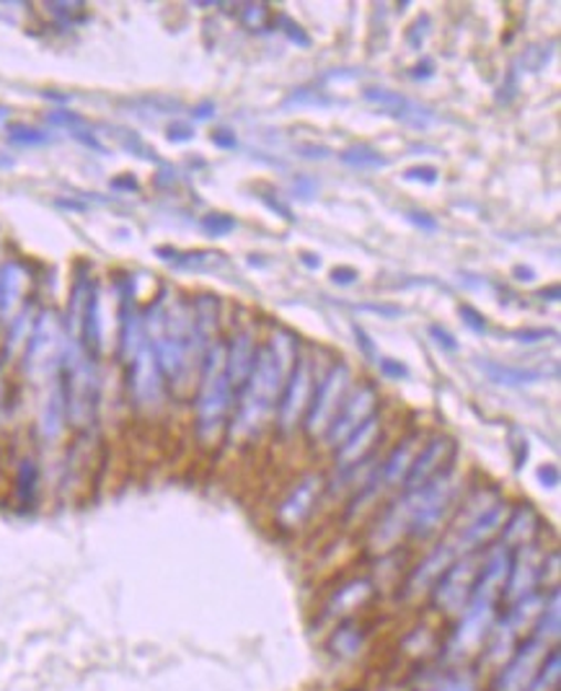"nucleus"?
Masks as SVG:
<instances>
[{
    "label": "nucleus",
    "mask_w": 561,
    "mask_h": 691,
    "mask_svg": "<svg viewBox=\"0 0 561 691\" xmlns=\"http://www.w3.org/2000/svg\"><path fill=\"white\" fill-rule=\"evenodd\" d=\"M350 391H352L350 368H347V363L342 360L334 363V366L321 376V381L316 384L308 412L303 417V430H306V436L310 440L318 438L324 440L326 430H329L331 420L337 417L339 407L345 405V399L350 397Z\"/></svg>",
    "instance_id": "obj_9"
},
{
    "label": "nucleus",
    "mask_w": 561,
    "mask_h": 691,
    "mask_svg": "<svg viewBox=\"0 0 561 691\" xmlns=\"http://www.w3.org/2000/svg\"><path fill=\"white\" fill-rule=\"evenodd\" d=\"M347 691H362V689H347Z\"/></svg>",
    "instance_id": "obj_62"
},
{
    "label": "nucleus",
    "mask_w": 561,
    "mask_h": 691,
    "mask_svg": "<svg viewBox=\"0 0 561 691\" xmlns=\"http://www.w3.org/2000/svg\"><path fill=\"white\" fill-rule=\"evenodd\" d=\"M47 123L57 125V127H65V130L71 133V130H75V127L83 125V117H78V114L71 112V109H57V112H50Z\"/></svg>",
    "instance_id": "obj_38"
},
{
    "label": "nucleus",
    "mask_w": 561,
    "mask_h": 691,
    "mask_svg": "<svg viewBox=\"0 0 561 691\" xmlns=\"http://www.w3.org/2000/svg\"><path fill=\"white\" fill-rule=\"evenodd\" d=\"M267 17H269V9L264 3H256V6L252 3V6H246V9H244V21L252 29L267 24Z\"/></svg>",
    "instance_id": "obj_43"
},
{
    "label": "nucleus",
    "mask_w": 561,
    "mask_h": 691,
    "mask_svg": "<svg viewBox=\"0 0 561 691\" xmlns=\"http://www.w3.org/2000/svg\"><path fill=\"white\" fill-rule=\"evenodd\" d=\"M277 24L283 27V34L287 36V40H290L293 44H298V48H303V50H308L310 48V36L306 34V29H303L298 21H293L290 17H279L277 19Z\"/></svg>",
    "instance_id": "obj_35"
},
{
    "label": "nucleus",
    "mask_w": 561,
    "mask_h": 691,
    "mask_svg": "<svg viewBox=\"0 0 561 691\" xmlns=\"http://www.w3.org/2000/svg\"><path fill=\"white\" fill-rule=\"evenodd\" d=\"M510 569V549L491 544L484 552V562L479 578L474 583L472 598L464 606V611L456 617L453 632L445 642V658L453 663H466L476 658L487 642V637L499 617V604H502V590Z\"/></svg>",
    "instance_id": "obj_3"
},
{
    "label": "nucleus",
    "mask_w": 561,
    "mask_h": 691,
    "mask_svg": "<svg viewBox=\"0 0 561 691\" xmlns=\"http://www.w3.org/2000/svg\"><path fill=\"white\" fill-rule=\"evenodd\" d=\"M375 580L368 578V575H358V578L345 580L334 594L326 598L321 617L318 621L321 625H342L347 619H354V614L366 609V606L375 598Z\"/></svg>",
    "instance_id": "obj_17"
},
{
    "label": "nucleus",
    "mask_w": 561,
    "mask_h": 691,
    "mask_svg": "<svg viewBox=\"0 0 561 691\" xmlns=\"http://www.w3.org/2000/svg\"><path fill=\"white\" fill-rule=\"evenodd\" d=\"M194 138V127L187 123H173L169 125V140L171 143H189Z\"/></svg>",
    "instance_id": "obj_47"
},
{
    "label": "nucleus",
    "mask_w": 561,
    "mask_h": 691,
    "mask_svg": "<svg viewBox=\"0 0 561 691\" xmlns=\"http://www.w3.org/2000/svg\"><path fill=\"white\" fill-rule=\"evenodd\" d=\"M543 598L546 590H538V594H530L520 598V601L507 604L505 611H499L495 627H491L487 642H484L479 652L481 666H487L495 673L512 656V650L533 632L538 614L543 609Z\"/></svg>",
    "instance_id": "obj_6"
},
{
    "label": "nucleus",
    "mask_w": 561,
    "mask_h": 691,
    "mask_svg": "<svg viewBox=\"0 0 561 691\" xmlns=\"http://www.w3.org/2000/svg\"><path fill=\"white\" fill-rule=\"evenodd\" d=\"M300 150L306 158H326L329 156V148H324V146H300Z\"/></svg>",
    "instance_id": "obj_57"
},
{
    "label": "nucleus",
    "mask_w": 561,
    "mask_h": 691,
    "mask_svg": "<svg viewBox=\"0 0 561 691\" xmlns=\"http://www.w3.org/2000/svg\"><path fill=\"white\" fill-rule=\"evenodd\" d=\"M125 368H127V391H130L135 409L142 415H156L158 409L163 407L166 391L169 389H166L163 374L161 368H158V360L148 342Z\"/></svg>",
    "instance_id": "obj_11"
},
{
    "label": "nucleus",
    "mask_w": 561,
    "mask_h": 691,
    "mask_svg": "<svg viewBox=\"0 0 561 691\" xmlns=\"http://www.w3.org/2000/svg\"><path fill=\"white\" fill-rule=\"evenodd\" d=\"M360 278V272L354 270V268H337V270H331V280L337 285H352L354 280Z\"/></svg>",
    "instance_id": "obj_50"
},
{
    "label": "nucleus",
    "mask_w": 561,
    "mask_h": 691,
    "mask_svg": "<svg viewBox=\"0 0 561 691\" xmlns=\"http://www.w3.org/2000/svg\"><path fill=\"white\" fill-rule=\"evenodd\" d=\"M378 366H381V374H383L385 378H393V381H401V378H409V368H406L401 360L381 358V360H378Z\"/></svg>",
    "instance_id": "obj_42"
},
{
    "label": "nucleus",
    "mask_w": 561,
    "mask_h": 691,
    "mask_svg": "<svg viewBox=\"0 0 561 691\" xmlns=\"http://www.w3.org/2000/svg\"><path fill=\"white\" fill-rule=\"evenodd\" d=\"M366 642H368L366 629H362L354 619H347V621H342V625L334 627V632L329 635V642H326V648H329L334 658L352 660V658L362 656V650H366Z\"/></svg>",
    "instance_id": "obj_25"
},
{
    "label": "nucleus",
    "mask_w": 561,
    "mask_h": 691,
    "mask_svg": "<svg viewBox=\"0 0 561 691\" xmlns=\"http://www.w3.org/2000/svg\"><path fill=\"white\" fill-rule=\"evenodd\" d=\"M437 177L440 174L435 166H414V169L406 171L409 181H422V185H435Z\"/></svg>",
    "instance_id": "obj_44"
},
{
    "label": "nucleus",
    "mask_w": 561,
    "mask_h": 691,
    "mask_svg": "<svg viewBox=\"0 0 561 691\" xmlns=\"http://www.w3.org/2000/svg\"><path fill=\"white\" fill-rule=\"evenodd\" d=\"M156 254L161 256L163 262H169L179 270L208 272V270L225 268V256L220 252H177V249H171V247H158Z\"/></svg>",
    "instance_id": "obj_28"
},
{
    "label": "nucleus",
    "mask_w": 561,
    "mask_h": 691,
    "mask_svg": "<svg viewBox=\"0 0 561 691\" xmlns=\"http://www.w3.org/2000/svg\"><path fill=\"white\" fill-rule=\"evenodd\" d=\"M538 295H541V299H543V301H559V295H561V291H559V285H551V287H543V291H541V293H538Z\"/></svg>",
    "instance_id": "obj_58"
},
{
    "label": "nucleus",
    "mask_w": 561,
    "mask_h": 691,
    "mask_svg": "<svg viewBox=\"0 0 561 691\" xmlns=\"http://www.w3.org/2000/svg\"><path fill=\"white\" fill-rule=\"evenodd\" d=\"M383 438V420L378 417V412L360 425L352 436H347L342 443L337 446V453H334V461H337L339 474H350L354 469L366 464L368 459H373L375 448Z\"/></svg>",
    "instance_id": "obj_19"
},
{
    "label": "nucleus",
    "mask_w": 561,
    "mask_h": 691,
    "mask_svg": "<svg viewBox=\"0 0 561 691\" xmlns=\"http://www.w3.org/2000/svg\"><path fill=\"white\" fill-rule=\"evenodd\" d=\"M40 464L34 456L19 459L17 474H13V498H17L19 507H34L36 495H40Z\"/></svg>",
    "instance_id": "obj_27"
},
{
    "label": "nucleus",
    "mask_w": 561,
    "mask_h": 691,
    "mask_svg": "<svg viewBox=\"0 0 561 691\" xmlns=\"http://www.w3.org/2000/svg\"><path fill=\"white\" fill-rule=\"evenodd\" d=\"M461 316H464V324L468 329H474L476 334L487 332V318H484L481 311H476L474 306H461Z\"/></svg>",
    "instance_id": "obj_40"
},
{
    "label": "nucleus",
    "mask_w": 561,
    "mask_h": 691,
    "mask_svg": "<svg viewBox=\"0 0 561 691\" xmlns=\"http://www.w3.org/2000/svg\"><path fill=\"white\" fill-rule=\"evenodd\" d=\"M456 453H458V446L451 436H443V432H437V436H430L420 446V451H416L414 461H412V469H409L404 488L401 490L412 492V490L424 488V484L432 482L435 477L447 472V469L456 464Z\"/></svg>",
    "instance_id": "obj_15"
},
{
    "label": "nucleus",
    "mask_w": 561,
    "mask_h": 691,
    "mask_svg": "<svg viewBox=\"0 0 561 691\" xmlns=\"http://www.w3.org/2000/svg\"><path fill=\"white\" fill-rule=\"evenodd\" d=\"M541 531H543V521L536 507L530 503H518V505H510V513H507V521L502 531H499L495 544L512 552V549H518V546L538 542Z\"/></svg>",
    "instance_id": "obj_20"
},
{
    "label": "nucleus",
    "mask_w": 561,
    "mask_h": 691,
    "mask_svg": "<svg viewBox=\"0 0 561 691\" xmlns=\"http://www.w3.org/2000/svg\"><path fill=\"white\" fill-rule=\"evenodd\" d=\"M119 140H123V148L130 150V154H135L138 158H146V161H158L156 158V150H150L146 143H142L138 135L130 133V130H119Z\"/></svg>",
    "instance_id": "obj_34"
},
{
    "label": "nucleus",
    "mask_w": 561,
    "mask_h": 691,
    "mask_svg": "<svg viewBox=\"0 0 561 691\" xmlns=\"http://www.w3.org/2000/svg\"><path fill=\"white\" fill-rule=\"evenodd\" d=\"M6 119H9V109H6V106H0V125H6Z\"/></svg>",
    "instance_id": "obj_61"
},
{
    "label": "nucleus",
    "mask_w": 561,
    "mask_h": 691,
    "mask_svg": "<svg viewBox=\"0 0 561 691\" xmlns=\"http://www.w3.org/2000/svg\"><path fill=\"white\" fill-rule=\"evenodd\" d=\"M192 114H194V119H210L212 114H215V104H212V102H202V104H197Z\"/></svg>",
    "instance_id": "obj_55"
},
{
    "label": "nucleus",
    "mask_w": 561,
    "mask_h": 691,
    "mask_svg": "<svg viewBox=\"0 0 561 691\" xmlns=\"http://www.w3.org/2000/svg\"><path fill=\"white\" fill-rule=\"evenodd\" d=\"M67 332L57 311L44 308L36 314L32 337L24 347V376L34 384H55Z\"/></svg>",
    "instance_id": "obj_8"
},
{
    "label": "nucleus",
    "mask_w": 561,
    "mask_h": 691,
    "mask_svg": "<svg viewBox=\"0 0 561 691\" xmlns=\"http://www.w3.org/2000/svg\"><path fill=\"white\" fill-rule=\"evenodd\" d=\"M366 98L370 104L381 106L385 114L391 117L401 119V123L414 125V127H427L430 125V112L422 109L420 104H414L412 98L401 96L399 91H389V88H366Z\"/></svg>",
    "instance_id": "obj_23"
},
{
    "label": "nucleus",
    "mask_w": 561,
    "mask_h": 691,
    "mask_svg": "<svg viewBox=\"0 0 561 691\" xmlns=\"http://www.w3.org/2000/svg\"><path fill=\"white\" fill-rule=\"evenodd\" d=\"M432 75H435V63H432V60H424V63L414 65V71H412V78L416 81H427L432 78Z\"/></svg>",
    "instance_id": "obj_53"
},
{
    "label": "nucleus",
    "mask_w": 561,
    "mask_h": 691,
    "mask_svg": "<svg viewBox=\"0 0 561 691\" xmlns=\"http://www.w3.org/2000/svg\"><path fill=\"white\" fill-rule=\"evenodd\" d=\"M354 337H358V345H360L362 355H366V358H370V360H378V350H375L373 339H370L368 332L362 329V326H358V324H354Z\"/></svg>",
    "instance_id": "obj_46"
},
{
    "label": "nucleus",
    "mask_w": 561,
    "mask_h": 691,
    "mask_svg": "<svg viewBox=\"0 0 561 691\" xmlns=\"http://www.w3.org/2000/svg\"><path fill=\"white\" fill-rule=\"evenodd\" d=\"M212 146H218V148H223V150H233L239 146V140H236V135H233L231 130H215L212 133Z\"/></svg>",
    "instance_id": "obj_49"
},
{
    "label": "nucleus",
    "mask_w": 561,
    "mask_h": 691,
    "mask_svg": "<svg viewBox=\"0 0 561 691\" xmlns=\"http://www.w3.org/2000/svg\"><path fill=\"white\" fill-rule=\"evenodd\" d=\"M515 280H520V283H530V280H536V270L533 268H526V264H518V268L512 270Z\"/></svg>",
    "instance_id": "obj_56"
},
{
    "label": "nucleus",
    "mask_w": 561,
    "mask_h": 691,
    "mask_svg": "<svg viewBox=\"0 0 561 691\" xmlns=\"http://www.w3.org/2000/svg\"><path fill=\"white\" fill-rule=\"evenodd\" d=\"M202 231L204 237L220 239V237H229L231 231H236V218L225 216V212H210V216L202 218Z\"/></svg>",
    "instance_id": "obj_33"
},
{
    "label": "nucleus",
    "mask_w": 561,
    "mask_h": 691,
    "mask_svg": "<svg viewBox=\"0 0 561 691\" xmlns=\"http://www.w3.org/2000/svg\"><path fill=\"white\" fill-rule=\"evenodd\" d=\"M510 337L515 342H522V345H536V342H543V339H557V332L553 329H518V332H512Z\"/></svg>",
    "instance_id": "obj_39"
},
{
    "label": "nucleus",
    "mask_w": 561,
    "mask_h": 691,
    "mask_svg": "<svg viewBox=\"0 0 561 691\" xmlns=\"http://www.w3.org/2000/svg\"><path fill=\"white\" fill-rule=\"evenodd\" d=\"M256 347L260 345H256L252 329H241L233 334L231 342H225V376H229L233 394H239L248 374H252Z\"/></svg>",
    "instance_id": "obj_22"
},
{
    "label": "nucleus",
    "mask_w": 561,
    "mask_h": 691,
    "mask_svg": "<svg viewBox=\"0 0 561 691\" xmlns=\"http://www.w3.org/2000/svg\"><path fill=\"white\" fill-rule=\"evenodd\" d=\"M34 322H36L34 306L32 303H24L19 314L9 322V334H6V342H3V358L6 360H13L17 355L24 353L27 342H29V337H32Z\"/></svg>",
    "instance_id": "obj_26"
},
{
    "label": "nucleus",
    "mask_w": 561,
    "mask_h": 691,
    "mask_svg": "<svg viewBox=\"0 0 561 691\" xmlns=\"http://www.w3.org/2000/svg\"><path fill=\"white\" fill-rule=\"evenodd\" d=\"M378 391L373 384H360V389L350 391V397L345 399V405L339 407L337 417H334L329 430H326L324 440L331 448H337L347 436H352L362 422L370 420L378 412Z\"/></svg>",
    "instance_id": "obj_18"
},
{
    "label": "nucleus",
    "mask_w": 561,
    "mask_h": 691,
    "mask_svg": "<svg viewBox=\"0 0 561 691\" xmlns=\"http://www.w3.org/2000/svg\"><path fill=\"white\" fill-rule=\"evenodd\" d=\"M300 262L306 264L308 270H318V268H321V260H318L316 254H303V256H300Z\"/></svg>",
    "instance_id": "obj_59"
},
{
    "label": "nucleus",
    "mask_w": 561,
    "mask_h": 691,
    "mask_svg": "<svg viewBox=\"0 0 561 691\" xmlns=\"http://www.w3.org/2000/svg\"><path fill=\"white\" fill-rule=\"evenodd\" d=\"M112 189H117V192H138V181L133 179V174H127V177L112 179Z\"/></svg>",
    "instance_id": "obj_52"
},
{
    "label": "nucleus",
    "mask_w": 561,
    "mask_h": 691,
    "mask_svg": "<svg viewBox=\"0 0 561 691\" xmlns=\"http://www.w3.org/2000/svg\"><path fill=\"white\" fill-rule=\"evenodd\" d=\"M52 17L63 24H75V21L83 19V6L81 3H50L47 6Z\"/></svg>",
    "instance_id": "obj_36"
},
{
    "label": "nucleus",
    "mask_w": 561,
    "mask_h": 691,
    "mask_svg": "<svg viewBox=\"0 0 561 691\" xmlns=\"http://www.w3.org/2000/svg\"><path fill=\"white\" fill-rule=\"evenodd\" d=\"M430 337L435 339L437 345L443 347V350H447V353H456L458 350L456 337H453V334L447 332V329H443V326H440V324H430Z\"/></svg>",
    "instance_id": "obj_41"
},
{
    "label": "nucleus",
    "mask_w": 561,
    "mask_h": 691,
    "mask_svg": "<svg viewBox=\"0 0 561 691\" xmlns=\"http://www.w3.org/2000/svg\"><path fill=\"white\" fill-rule=\"evenodd\" d=\"M262 200H264V205H267L269 210H275V212H279V216H283V218L293 220V212H290V208H287V205H283L279 200H269L267 195H262Z\"/></svg>",
    "instance_id": "obj_54"
},
{
    "label": "nucleus",
    "mask_w": 561,
    "mask_h": 691,
    "mask_svg": "<svg viewBox=\"0 0 561 691\" xmlns=\"http://www.w3.org/2000/svg\"><path fill=\"white\" fill-rule=\"evenodd\" d=\"M546 546L538 542H530L526 546L510 552V569H507V580L502 590V604H515L520 598L530 594H538L541 588V575H543V559H546Z\"/></svg>",
    "instance_id": "obj_14"
},
{
    "label": "nucleus",
    "mask_w": 561,
    "mask_h": 691,
    "mask_svg": "<svg viewBox=\"0 0 561 691\" xmlns=\"http://www.w3.org/2000/svg\"><path fill=\"white\" fill-rule=\"evenodd\" d=\"M3 415H6V389L3 381H0V422H3Z\"/></svg>",
    "instance_id": "obj_60"
},
{
    "label": "nucleus",
    "mask_w": 561,
    "mask_h": 691,
    "mask_svg": "<svg viewBox=\"0 0 561 691\" xmlns=\"http://www.w3.org/2000/svg\"><path fill=\"white\" fill-rule=\"evenodd\" d=\"M362 311H373V314H381L385 318H399L401 314H404V308L401 306H389V303H366V306H360Z\"/></svg>",
    "instance_id": "obj_48"
},
{
    "label": "nucleus",
    "mask_w": 561,
    "mask_h": 691,
    "mask_svg": "<svg viewBox=\"0 0 561 691\" xmlns=\"http://www.w3.org/2000/svg\"><path fill=\"white\" fill-rule=\"evenodd\" d=\"M427 34H430V17L416 19V21H414V27L409 29V34H406L409 48H412V50H422V44H424V40H427Z\"/></svg>",
    "instance_id": "obj_37"
},
{
    "label": "nucleus",
    "mask_w": 561,
    "mask_h": 691,
    "mask_svg": "<svg viewBox=\"0 0 561 691\" xmlns=\"http://www.w3.org/2000/svg\"><path fill=\"white\" fill-rule=\"evenodd\" d=\"M551 648L553 645L543 642L541 637L528 635L526 640L512 650V656L495 671L491 691H528L530 683L536 679L538 668L543 663L546 652Z\"/></svg>",
    "instance_id": "obj_13"
},
{
    "label": "nucleus",
    "mask_w": 561,
    "mask_h": 691,
    "mask_svg": "<svg viewBox=\"0 0 561 691\" xmlns=\"http://www.w3.org/2000/svg\"><path fill=\"white\" fill-rule=\"evenodd\" d=\"M484 552L487 549L464 554V557H458L443 575H440V578L435 580V586H432L427 594L432 609H437L443 617H453V619L464 611L468 598H472L474 583L476 578H479Z\"/></svg>",
    "instance_id": "obj_10"
},
{
    "label": "nucleus",
    "mask_w": 561,
    "mask_h": 691,
    "mask_svg": "<svg viewBox=\"0 0 561 691\" xmlns=\"http://www.w3.org/2000/svg\"><path fill=\"white\" fill-rule=\"evenodd\" d=\"M479 368L489 376V381H495L499 386H528L546 378V370H533V368H515L505 366V363L497 360H479Z\"/></svg>",
    "instance_id": "obj_29"
},
{
    "label": "nucleus",
    "mask_w": 561,
    "mask_h": 691,
    "mask_svg": "<svg viewBox=\"0 0 561 691\" xmlns=\"http://www.w3.org/2000/svg\"><path fill=\"white\" fill-rule=\"evenodd\" d=\"M67 428V415H65V401L63 391H60V384H50L47 394H44V401L40 407V436L44 443H57L60 438L65 436Z\"/></svg>",
    "instance_id": "obj_24"
},
{
    "label": "nucleus",
    "mask_w": 561,
    "mask_h": 691,
    "mask_svg": "<svg viewBox=\"0 0 561 691\" xmlns=\"http://www.w3.org/2000/svg\"><path fill=\"white\" fill-rule=\"evenodd\" d=\"M314 368H310L308 355H300L295 358V366L290 370V378H287L283 397L277 401V430L283 436H290L303 425V417L308 412L310 397H314Z\"/></svg>",
    "instance_id": "obj_12"
},
{
    "label": "nucleus",
    "mask_w": 561,
    "mask_h": 691,
    "mask_svg": "<svg viewBox=\"0 0 561 691\" xmlns=\"http://www.w3.org/2000/svg\"><path fill=\"white\" fill-rule=\"evenodd\" d=\"M538 482L543 484V488H557L559 484V469L553 464H546L538 469Z\"/></svg>",
    "instance_id": "obj_51"
},
{
    "label": "nucleus",
    "mask_w": 561,
    "mask_h": 691,
    "mask_svg": "<svg viewBox=\"0 0 561 691\" xmlns=\"http://www.w3.org/2000/svg\"><path fill=\"white\" fill-rule=\"evenodd\" d=\"M194 391V436L204 448H215L229 432L233 401H236V394H233L229 376H225L223 339H218L204 353Z\"/></svg>",
    "instance_id": "obj_4"
},
{
    "label": "nucleus",
    "mask_w": 561,
    "mask_h": 691,
    "mask_svg": "<svg viewBox=\"0 0 561 691\" xmlns=\"http://www.w3.org/2000/svg\"><path fill=\"white\" fill-rule=\"evenodd\" d=\"M339 158L352 169H385L389 166V158L378 154L375 148L370 146H352L347 148L345 154H339Z\"/></svg>",
    "instance_id": "obj_31"
},
{
    "label": "nucleus",
    "mask_w": 561,
    "mask_h": 691,
    "mask_svg": "<svg viewBox=\"0 0 561 691\" xmlns=\"http://www.w3.org/2000/svg\"><path fill=\"white\" fill-rule=\"evenodd\" d=\"M412 500V523H409V536L430 538L447 521V515L456 511V500L461 495V477L456 474V464L443 472L435 480L420 490L406 492Z\"/></svg>",
    "instance_id": "obj_7"
},
{
    "label": "nucleus",
    "mask_w": 561,
    "mask_h": 691,
    "mask_svg": "<svg viewBox=\"0 0 561 691\" xmlns=\"http://www.w3.org/2000/svg\"><path fill=\"white\" fill-rule=\"evenodd\" d=\"M561 681V652L559 645L546 652L541 668H538L533 683H530L528 691H559Z\"/></svg>",
    "instance_id": "obj_30"
},
{
    "label": "nucleus",
    "mask_w": 561,
    "mask_h": 691,
    "mask_svg": "<svg viewBox=\"0 0 561 691\" xmlns=\"http://www.w3.org/2000/svg\"><path fill=\"white\" fill-rule=\"evenodd\" d=\"M406 218H409V223H414L416 228H422V231H427V233H435V231H437V220L432 218V216H427V212L412 210Z\"/></svg>",
    "instance_id": "obj_45"
},
{
    "label": "nucleus",
    "mask_w": 561,
    "mask_h": 691,
    "mask_svg": "<svg viewBox=\"0 0 561 691\" xmlns=\"http://www.w3.org/2000/svg\"><path fill=\"white\" fill-rule=\"evenodd\" d=\"M29 283H32V272L27 262L9 260L0 264V318L3 322H11L24 306Z\"/></svg>",
    "instance_id": "obj_21"
},
{
    "label": "nucleus",
    "mask_w": 561,
    "mask_h": 691,
    "mask_svg": "<svg viewBox=\"0 0 561 691\" xmlns=\"http://www.w3.org/2000/svg\"><path fill=\"white\" fill-rule=\"evenodd\" d=\"M142 326L163 374L166 389H171L179 399L192 397L204 353L210 350L197 334L192 301L169 299V291H161L142 311Z\"/></svg>",
    "instance_id": "obj_1"
},
{
    "label": "nucleus",
    "mask_w": 561,
    "mask_h": 691,
    "mask_svg": "<svg viewBox=\"0 0 561 691\" xmlns=\"http://www.w3.org/2000/svg\"><path fill=\"white\" fill-rule=\"evenodd\" d=\"M326 490V477L324 474H303L290 490L285 492V498L279 500L275 521L283 531H295L314 515L316 505L321 503V495Z\"/></svg>",
    "instance_id": "obj_16"
},
{
    "label": "nucleus",
    "mask_w": 561,
    "mask_h": 691,
    "mask_svg": "<svg viewBox=\"0 0 561 691\" xmlns=\"http://www.w3.org/2000/svg\"><path fill=\"white\" fill-rule=\"evenodd\" d=\"M298 353L300 339L287 329H277L264 345L256 347L254 368L246 384L239 389L236 401H233V415L225 438L248 443L267 428L272 415L277 412V401L283 397Z\"/></svg>",
    "instance_id": "obj_2"
},
{
    "label": "nucleus",
    "mask_w": 561,
    "mask_h": 691,
    "mask_svg": "<svg viewBox=\"0 0 561 691\" xmlns=\"http://www.w3.org/2000/svg\"><path fill=\"white\" fill-rule=\"evenodd\" d=\"M57 384L63 391L67 425L78 432H88L94 428L98 399H102V376H98L96 358L83 350L78 339L67 337L65 342Z\"/></svg>",
    "instance_id": "obj_5"
},
{
    "label": "nucleus",
    "mask_w": 561,
    "mask_h": 691,
    "mask_svg": "<svg viewBox=\"0 0 561 691\" xmlns=\"http://www.w3.org/2000/svg\"><path fill=\"white\" fill-rule=\"evenodd\" d=\"M6 133H9V140L13 143V146H21V148L47 146V143L52 140V135L47 130H42V127H32V125H9L6 127Z\"/></svg>",
    "instance_id": "obj_32"
}]
</instances>
